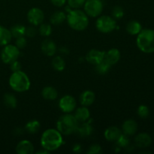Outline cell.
Instances as JSON below:
<instances>
[{"label": "cell", "mask_w": 154, "mask_h": 154, "mask_svg": "<svg viewBox=\"0 0 154 154\" xmlns=\"http://www.w3.org/2000/svg\"><path fill=\"white\" fill-rule=\"evenodd\" d=\"M25 30L26 27L24 26L20 25V24H16L11 28L10 31L12 37L17 38L25 35Z\"/></svg>", "instance_id": "cell-26"}, {"label": "cell", "mask_w": 154, "mask_h": 154, "mask_svg": "<svg viewBox=\"0 0 154 154\" xmlns=\"http://www.w3.org/2000/svg\"><path fill=\"white\" fill-rule=\"evenodd\" d=\"M96 72H97L99 75H105V74L108 73L109 72L110 69H111V66L108 64L106 61L105 60H102L101 63H98L97 65H96Z\"/></svg>", "instance_id": "cell-29"}, {"label": "cell", "mask_w": 154, "mask_h": 154, "mask_svg": "<svg viewBox=\"0 0 154 154\" xmlns=\"http://www.w3.org/2000/svg\"><path fill=\"white\" fill-rule=\"evenodd\" d=\"M152 139L147 133H140L135 137V144L138 148H147L151 144Z\"/></svg>", "instance_id": "cell-12"}, {"label": "cell", "mask_w": 154, "mask_h": 154, "mask_svg": "<svg viewBox=\"0 0 154 154\" xmlns=\"http://www.w3.org/2000/svg\"><path fill=\"white\" fill-rule=\"evenodd\" d=\"M102 152V147L99 144H94L90 146V149L88 150L87 153L90 154H99Z\"/></svg>", "instance_id": "cell-36"}, {"label": "cell", "mask_w": 154, "mask_h": 154, "mask_svg": "<svg viewBox=\"0 0 154 154\" xmlns=\"http://www.w3.org/2000/svg\"><path fill=\"white\" fill-rule=\"evenodd\" d=\"M142 30V26L141 23L137 20L129 21L126 25V31L129 34L135 35H138Z\"/></svg>", "instance_id": "cell-22"}, {"label": "cell", "mask_w": 154, "mask_h": 154, "mask_svg": "<svg viewBox=\"0 0 154 154\" xmlns=\"http://www.w3.org/2000/svg\"><path fill=\"white\" fill-rule=\"evenodd\" d=\"M116 145L118 146L120 148L123 147V148H126L129 144H130V141H129L128 135H125V134H122L120 136V138L116 141Z\"/></svg>", "instance_id": "cell-31"}, {"label": "cell", "mask_w": 154, "mask_h": 154, "mask_svg": "<svg viewBox=\"0 0 154 154\" xmlns=\"http://www.w3.org/2000/svg\"><path fill=\"white\" fill-rule=\"evenodd\" d=\"M122 130L123 134L128 136L133 135L138 130V124L134 120H127L123 123Z\"/></svg>", "instance_id": "cell-16"}, {"label": "cell", "mask_w": 154, "mask_h": 154, "mask_svg": "<svg viewBox=\"0 0 154 154\" xmlns=\"http://www.w3.org/2000/svg\"><path fill=\"white\" fill-rule=\"evenodd\" d=\"M30 80L22 71L13 72L9 78V85L14 91L25 92L30 88Z\"/></svg>", "instance_id": "cell-5"}, {"label": "cell", "mask_w": 154, "mask_h": 154, "mask_svg": "<svg viewBox=\"0 0 154 154\" xmlns=\"http://www.w3.org/2000/svg\"><path fill=\"white\" fill-rule=\"evenodd\" d=\"M73 150L75 152H77V153H79V152H81V145L78 144H75V146L73 147Z\"/></svg>", "instance_id": "cell-42"}, {"label": "cell", "mask_w": 154, "mask_h": 154, "mask_svg": "<svg viewBox=\"0 0 154 154\" xmlns=\"http://www.w3.org/2000/svg\"><path fill=\"white\" fill-rule=\"evenodd\" d=\"M52 66L56 71L62 72L66 68V62L61 57H56L52 60Z\"/></svg>", "instance_id": "cell-28"}, {"label": "cell", "mask_w": 154, "mask_h": 154, "mask_svg": "<svg viewBox=\"0 0 154 154\" xmlns=\"http://www.w3.org/2000/svg\"><path fill=\"white\" fill-rule=\"evenodd\" d=\"M16 151L19 154H31L34 152V147L29 141L23 140L17 145Z\"/></svg>", "instance_id": "cell-15"}, {"label": "cell", "mask_w": 154, "mask_h": 154, "mask_svg": "<svg viewBox=\"0 0 154 154\" xmlns=\"http://www.w3.org/2000/svg\"><path fill=\"white\" fill-rule=\"evenodd\" d=\"M20 49L16 45H7L4 47L1 52V59L5 64H11L17 60L20 57Z\"/></svg>", "instance_id": "cell-7"}, {"label": "cell", "mask_w": 154, "mask_h": 154, "mask_svg": "<svg viewBox=\"0 0 154 154\" xmlns=\"http://www.w3.org/2000/svg\"><path fill=\"white\" fill-rule=\"evenodd\" d=\"M51 3L57 7H62L66 2V0H51Z\"/></svg>", "instance_id": "cell-39"}, {"label": "cell", "mask_w": 154, "mask_h": 154, "mask_svg": "<svg viewBox=\"0 0 154 154\" xmlns=\"http://www.w3.org/2000/svg\"><path fill=\"white\" fill-rule=\"evenodd\" d=\"M84 11L87 16L92 17H99L103 11L104 4L102 0H86Z\"/></svg>", "instance_id": "cell-8"}, {"label": "cell", "mask_w": 154, "mask_h": 154, "mask_svg": "<svg viewBox=\"0 0 154 154\" xmlns=\"http://www.w3.org/2000/svg\"><path fill=\"white\" fill-rule=\"evenodd\" d=\"M67 21L71 28L77 31L86 29L89 25V18L87 14L79 9H74L69 12Z\"/></svg>", "instance_id": "cell-3"}, {"label": "cell", "mask_w": 154, "mask_h": 154, "mask_svg": "<svg viewBox=\"0 0 154 154\" xmlns=\"http://www.w3.org/2000/svg\"><path fill=\"white\" fill-rule=\"evenodd\" d=\"M136 44L142 52L151 54L154 52V30L143 29L138 34Z\"/></svg>", "instance_id": "cell-4"}, {"label": "cell", "mask_w": 154, "mask_h": 154, "mask_svg": "<svg viewBox=\"0 0 154 154\" xmlns=\"http://www.w3.org/2000/svg\"><path fill=\"white\" fill-rule=\"evenodd\" d=\"M74 116L78 122H85L90 118V113L87 107L82 105V107L77 108Z\"/></svg>", "instance_id": "cell-19"}, {"label": "cell", "mask_w": 154, "mask_h": 154, "mask_svg": "<svg viewBox=\"0 0 154 154\" xmlns=\"http://www.w3.org/2000/svg\"><path fill=\"white\" fill-rule=\"evenodd\" d=\"M120 59V52L117 48L110 49L108 52H105L104 60L111 66L115 65Z\"/></svg>", "instance_id": "cell-14"}, {"label": "cell", "mask_w": 154, "mask_h": 154, "mask_svg": "<svg viewBox=\"0 0 154 154\" xmlns=\"http://www.w3.org/2000/svg\"><path fill=\"white\" fill-rule=\"evenodd\" d=\"M93 132V126L90 125V123H82L81 125H79L78 128L77 132L78 135L82 138H87V137L90 136L92 135Z\"/></svg>", "instance_id": "cell-21"}, {"label": "cell", "mask_w": 154, "mask_h": 154, "mask_svg": "<svg viewBox=\"0 0 154 154\" xmlns=\"http://www.w3.org/2000/svg\"><path fill=\"white\" fill-rule=\"evenodd\" d=\"M111 15H112V17L114 19L120 20L124 15V11L123 8L120 6H115L114 8L112 9V11H111Z\"/></svg>", "instance_id": "cell-32"}, {"label": "cell", "mask_w": 154, "mask_h": 154, "mask_svg": "<svg viewBox=\"0 0 154 154\" xmlns=\"http://www.w3.org/2000/svg\"><path fill=\"white\" fill-rule=\"evenodd\" d=\"M60 53H61V54H64V55H67V54L69 53V49H68V48H66V47H65V46L61 47V48H60Z\"/></svg>", "instance_id": "cell-41"}, {"label": "cell", "mask_w": 154, "mask_h": 154, "mask_svg": "<svg viewBox=\"0 0 154 154\" xmlns=\"http://www.w3.org/2000/svg\"><path fill=\"white\" fill-rule=\"evenodd\" d=\"M86 0H68L69 5L70 6L71 8L78 9L79 8L82 7L85 3Z\"/></svg>", "instance_id": "cell-34"}, {"label": "cell", "mask_w": 154, "mask_h": 154, "mask_svg": "<svg viewBox=\"0 0 154 154\" xmlns=\"http://www.w3.org/2000/svg\"><path fill=\"white\" fill-rule=\"evenodd\" d=\"M41 128V124L38 120H31L25 126V130L30 134L37 133Z\"/></svg>", "instance_id": "cell-27"}, {"label": "cell", "mask_w": 154, "mask_h": 154, "mask_svg": "<svg viewBox=\"0 0 154 154\" xmlns=\"http://www.w3.org/2000/svg\"><path fill=\"white\" fill-rule=\"evenodd\" d=\"M42 95L44 99L47 100H55L58 96V93L54 87L48 86L42 90Z\"/></svg>", "instance_id": "cell-23"}, {"label": "cell", "mask_w": 154, "mask_h": 154, "mask_svg": "<svg viewBox=\"0 0 154 154\" xmlns=\"http://www.w3.org/2000/svg\"><path fill=\"white\" fill-rule=\"evenodd\" d=\"M42 51L45 55L48 56V57H52L57 52V45H56L55 42H53L51 39H45L43 41L42 43Z\"/></svg>", "instance_id": "cell-13"}, {"label": "cell", "mask_w": 154, "mask_h": 154, "mask_svg": "<svg viewBox=\"0 0 154 154\" xmlns=\"http://www.w3.org/2000/svg\"><path fill=\"white\" fill-rule=\"evenodd\" d=\"M10 69L12 71V72H19V71H21V69H22V66H21L20 63L18 62L17 60L13 62L10 64Z\"/></svg>", "instance_id": "cell-38"}, {"label": "cell", "mask_w": 154, "mask_h": 154, "mask_svg": "<svg viewBox=\"0 0 154 154\" xmlns=\"http://www.w3.org/2000/svg\"><path fill=\"white\" fill-rule=\"evenodd\" d=\"M105 52V51H99V50L93 49L91 51H88V53L86 55V60L88 63H90L92 65H97L98 63H101L102 60H104Z\"/></svg>", "instance_id": "cell-11"}, {"label": "cell", "mask_w": 154, "mask_h": 154, "mask_svg": "<svg viewBox=\"0 0 154 154\" xmlns=\"http://www.w3.org/2000/svg\"><path fill=\"white\" fill-rule=\"evenodd\" d=\"M4 104L6 107L9 108H15L17 105V100L15 96H14L11 93H6L4 95L3 97Z\"/></svg>", "instance_id": "cell-25"}, {"label": "cell", "mask_w": 154, "mask_h": 154, "mask_svg": "<svg viewBox=\"0 0 154 154\" xmlns=\"http://www.w3.org/2000/svg\"><path fill=\"white\" fill-rule=\"evenodd\" d=\"M137 114H138V115L141 118L145 119L149 116L150 110H149L148 107L146 106V105H140V106L138 107V110H137Z\"/></svg>", "instance_id": "cell-33"}, {"label": "cell", "mask_w": 154, "mask_h": 154, "mask_svg": "<svg viewBox=\"0 0 154 154\" xmlns=\"http://www.w3.org/2000/svg\"><path fill=\"white\" fill-rule=\"evenodd\" d=\"M38 32L41 35L48 37V36L51 35V32H52V28L50 24L41 23L38 28Z\"/></svg>", "instance_id": "cell-30"}, {"label": "cell", "mask_w": 154, "mask_h": 154, "mask_svg": "<svg viewBox=\"0 0 154 154\" xmlns=\"http://www.w3.org/2000/svg\"><path fill=\"white\" fill-rule=\"evenodd\" d=\"M66 18V14L63 11H56L51 15V23L54 25H60L63 23Z\"/></svg>", "instance_id": "cell-24"}, {"label": "cell", "mask_w": 154, "mask_h": 154, "mask_svg": "<svg viewBox=\"0 0 154 154\" xmlns=\"http://www.w3.org/2000/svg\"><path fill=\"white\" fill-rule=\"evenodd\" d=\"M14 135H16V136L21 135L22 134H23V129L22 128H20V127L16 128V129L14 130Z\"/></svg>", "instance_id": "cell-40"}, {"label": "cell", "mask_w": 154, "mask_h": 154, "mask_svg": "<svg viewBox=\"0 0 154 154\" xmlns=\"http://www.w3.org/2000/svg\"><path fill=\"white\" fill-rule=\"evenodd\" d=\"M63 144L62 134L57 129H49L45 131L41 138L42 148L49 152L54 151L60 148Z\"/></svg>", "instance_id": "cell-1"}, {"label": "cell", "mask_w": 154, "mask_h": 154, "mask_svg": "<svg viewBox=\"0 0 154 154\" xmlns=\"http://www.w3.org/2000/svg\"><path fill=\"white\" fill-rule=\"evenodd\" d=\"M27 18L31 24L34 26H38L43 23L45 14L42 10L38 8H32L29 11L27 14Z\"/></svg>", "instance_id": "cell-10"}, {"label": "cell", "mask_w": 154, "mask_h": 154, "mask_svg": "<svg viewBox=\"0 0 154 154\" xmlns=\"http://www.w3.org/2000/svg\"><path fill=\"white\" fill-rule=\"evenodd\" d=\"M12 38L10 29L0 25V46H5L10 43Z\"/></svg>", "instance_id": "cell-20"}, {"label": "cell", "mask_w": 154, "mask_h": 154, "mask_svg": "<svg viewBox=\"0 0 154 154\" xmlns=\"http://www.w3.org/2000/svg\"><path fill=\"white\" fill-rule=\"evenodd\" d=\"M96 99L95 93L91 90H85L80 96V102L83 106L88 107L91 105Z\"/></svg>", "instance_id": "cell-18"}, {"label": "cell", "mask_w": 154, "mask_h": 154, "mask_svg": "<svg viewBox=\"0 0 154 154\" xmlns=\"http://www.w3.org/2000/svg\"><path fill=\"white\" fill-rule=\"evenodd\" d=\"M76 100L75 98L69 95H66L60 99L59 106L62 111L66 113H71L76 108Z\"/></svg>", "instance_id": "cell-9"}, {"label": "cell", "mask_w": 154, "mask_h": 154, "mask_svg": "<svg viewBox=\"0 0 154 154\" xmlns=\"http://www.w3.org/2000/svg\"><path fill=\"white\" fill-rule=\"evenodd\" d=\"M121 135V130L117 126H111L108 128L104 133L105 139L108 141H116Z\"/></svg>", "instance_id": "cell-17"}, {"label": "cell", "mask_w": 154, "mask_h": 154, "mask_svg": "<svg viewBox=\"0 0 154 154\" xmlns=\"http://www.w3.org/2000/svg\"><path fill=\"white\" fill-rule=\"evenodd\" d=\"M37 153H49V151L43 148V150H39L37 152Z\"/></svg>", "instance_id": "cell-43"}, {"label": "cell", "mask_w": 154, "mask_h": 154, "mask_svg": "<svg viewBox=\"0 0 154 154\" xmlns=\"http://www.w3.org/2000/svg\"><path fill=\"white\" fill-rule=\"evenodd\" d=\"M36 31L35 28L34 26H29V27H26V30H25V35L27 36L29 38H32L34 36H35Z\"/></svg>", "instance_id": "cell-37"}, {"label": "cell", "mask_w": 154, "mask_h": 154, "mask_svg": "<svg viewBox=\"0 0 154 154\" xmlns=\"http://www.w3.org/2000/svg\"><path fill=\"white\" fill-rule=\"evenodd\" d=\"M78 126L79 122L70 113H66V114L61 116L57 123V130L64 135H69L77 132Z\"/></svg>", "instance_id": "cell-2"}, {"label": "cell", "mask_w": 154, "mask_h": 154, "mask_svg": "<svg viewBox=\"0 0 154 154\" xmlns=\"http://www.w3.org/2000/svg\"><path fill=\"white\" fill-rule=\"evenodd\" d=\"M27 41L24 36H21V37L17 38V40L15 42V45L19 49H22L26 46Z\"/></svg>", "instance_id": "cell-35"}, {"label": "cell", "mask_w": 154, "mask_h": 154, "mask_svg": "<svg viewBox=\"0 0 154 154\" xmlns=\"http://www.w3.org/2000/svg\"><path fill=\"white\" fill-rule=\"evenodd\" d=\"M96 29L102 33H109L114 31L117 27V22L115 19L110 16L99 17L96 20Z\"/></svg>", "instance_id": "cell-6"}]
</instances>
